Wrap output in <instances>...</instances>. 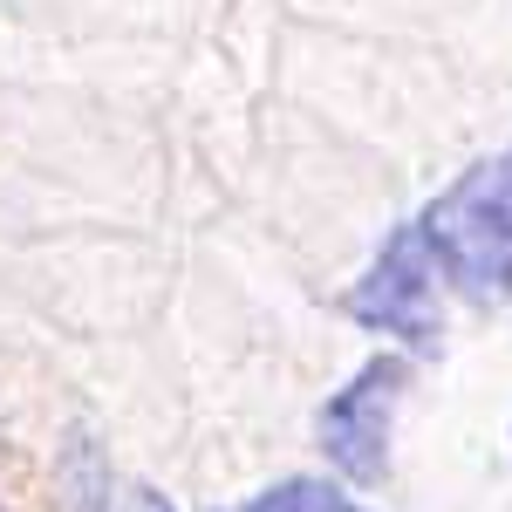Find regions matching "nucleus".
<instances>
[{
    "mask_svg": "<svg viewBox=\"0 0 512 512\" xmlns=\"http://www.w3.org/2000/svg\"><path fill=\"white\" fill-rule=\"evenodd\" d=\"M417 233L431 239L444 280H458L472 301L512 294V151L472 164L458 185L417 212Z\"/></svg>",
    "mask_w": 512,
    "mask_h": 512,
    "instance_id": "obj_1",
    "label": "nucleus"
},
{
    "mask_svg": "<svg viewBox=\"0 0 512 512\" xmlns=\"http://www.w3.org/2000/svg\"><path fill=\"white\" fill-rule=\"evenodd\" d=\"M349 321L362 328H383V335H403V349L417 355H437L444 342V267H437L431 239L410 226H396L376 253V267L349 287Z\"/></svg>",
    "mask_w": 512,
    "mask_h": 512,
    "instance_id": "obj_2",
    "label": "nucleus"
},
{
    "mask_svg": "<svg viewBox=\"0 0 512 512\" xmlns=\"http://www.w3.org/2000/svg\"><path fill=\"white\" fill-rule=\"evenodd\" d=\"M403 376H410L403 355H369L349 383L321 403V424H315L321 451L349 485H376L390 472V417H396V396H403Z\"/></svg>",
    "mask_w": 512,
    "mask_h": 512,
    "instance_id": "obj_3",
    "label": "nucleus"
},
{
    "mask_svg": "<svg viewBox=\"0 0 512 512\" xmlns=\"http://www.w3.org/2000/svg\"><path fill=\"white\" fill-rule=\"evenodd\" d=\"M76 512H178L164 499L158 485H144V478H117V472H96L76 478Z\"/></svg>",
    "mask_w": 512,
    "mask_h": 512,
    "instance_id": "obj_4",
    "label": "nucleus"
},
{
    "mask_svg": "<svg viewBox=\"0 0 512 512\" xmlns=\"http://www.w3.org/2000/svg\"><path fill=\"white\" fill-rule=\"evenodd\" d=\"M246 512H369V506H355L349 492H335L328 478H280L274 492H260Z\"/></svg>",
    "mask_w": 512,
    "mask_h": 512,
    "instance_id": "obj_5",
    "label": "nucleus"
}]
</instances>
